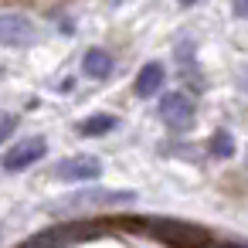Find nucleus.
<instances>
[{
  "instance_id": "1",
  "label": "nucleus",
  "mask_w": 248,
  "mask_h": 248,
  "mask_svg": "<svg viewBox=\"0 0 248 248\" xmlns=\"http://www.w3.org/2000/svg\"><path fill=\"white\" fill-rule=\"evenodd\" d=\"M38 41V24L24 14H0V48H31Z\"/></svg>"
},
{
  "instance_id": "2",
  "label": "nucleus",
  "mask_w": 248,
  "mask_h": 248,
  "mask_svg": "<svg viewBox=\"0 0 248 248\" xmlns=\"http://www.w3.org/2000/svg\"><path fill=\"white\" fill-rule=\"evenodd\" d=\"M45 153H48V143H45V136H28V140H17L7 153H4V170L7 173H21V170H28V167H34L38 160H45Z\"/></svg>"
},
{
  "instance_id": "3",
  "label": "nucleus",
  "mask_w": 248,
  "mask_h": 248,
  "mask_svg": "<svg viewBox=\"0 0 248 248\" xmlns=\"http://www.w3.org/2000/svg\"><path fill=\"white\" fill-rule=\"evenodd\" d=\"M156 112H160L163 126H170V129H187V126H194V102H190L184 92H163Z\"/></svg>"
},
{
  "instance_id": "4",
  "label": "nucleus",
  "mask_w": 248,
  "mask_h": 248,
  "mask_svg": "<svg viewBox=\"0 0 248 248\" xmlns=\"http://www.w3.org/2000/svg\"><path fill=\"white\" fill-rule=\"evenodd\" d=\"M133 201H136L133 190H82L78 197L58 204V211H68V207H78V211H85V207H116V204H133Z\"/></svg>"
},
{
  "instance_id": "5",
  "label": "nucleus",
  "mask_w": 248,
  "mask_h": 248,
  "mask_svg": "<svg viewBox=\"0 0 248 248\" xmlns=\"http://www.w3.org/2000/svg\"><path fill=\"white\" fill-rule=\"evenodd\" d=\"M99 173H102V163H99L95 156H89V153L68 156V160H62V163L55 167V177H58V180H95Z\"/></svg>"
},
{
  "instance_id": "6",
  "label": "nucleus",
  "mask_w": 248,
  "mask_h": 248,
  "mask_svg": "<svg viewBox=\"0 0 248 248\" xmlns=\"http://www.w3.org/2000/svg\"><path fill=\"white\" fill-rule=\"evenodd\" d=\"M163 82H167V68H163V62H146V65L140 68L133 89H136L140 99H153V95L163 92Z\"/></svg>"
},
{
  "instance_id": "7",
  "label": "nucleus",
  "mask_w": 248,
  "mask_h": 248,
  "mask_svg": "<svg viewBox=\"0 0 248 248\" xmlns=\"http://www.w3.org/2000/svg\"><path fill=\"white\" fill-rule=\"evenodd\" d=\"M116 72V62L106 48H89L82 55V75L85 78H95V82H106L109 75Z\"/></svg>"
},
{
  "instance_id": "8",
  "label": "nucleus",
  "mask_w": 248,
  "mask_h": 248,
  "mask_svg": "<svg viewBox=\"0 0 248 248\" xmlns=\"http://www.w3.org/2000/svg\"><path fill=\"white\" fill-rule=\"evenodd\" d=\"M109 129H116V116H109V112H99V116L78 123V133H82V136H102V133H109Z\"/></svg>"
},
{
  "instance_id": "9",
  "label": "nucleus",
  "mask_w": 248,
  "mask_h": 248,
  "mask_svg": "<svg viewBox=\"0 0 248 248\" xmlns=\"http://www.w3.org/2000/svg\"><path fill=\"white\" fill-rule=\"evenodd\" d=\"M211 153H214L217 160L234 156V140H231V133H228V129H217V133L211 136Z\"/></svg>"
},
{
  "instance_id": "10",
  "label": "nucleus",
  "mask_w": 248,
  "mask_h": 248,
  "mask_svg": "<svg viewBox=\"0 0 248 248\" xmlns=\"http://www.w3.org/2000/svg\"><path fill=\"white\" fill-rule=\"evenodd\" d=\"M14 126H17L14 116H4V119H0V140H7V136L14 133Z\"/></svg>"
},
{
  "instance_id": "11",
  "label": "nucleus",
  "mask_w": 248,
  "mask_h": 248,
  "mask_svg": "<svg viewBox=\"0 0 248 248\" xmlns=\"http://www.w3.org/2000/svg\"><path fill=\"white\" fill-rule=\"evenodd\" d=\"M234 17L248 21V0H234Z\"/></svg>"
},
{
  "instance_id": "12",
  "label": "nucleus",
  "mask_w": 248,
  "mask_h": 248,
  "mask_svg": "<svg viewBox=\"0 0 248 248\" xmlns=\"http://www.w3.org/2000/svg\"><path fill=\"white\" fill-rule=\"evenodd\" d=\"M238 82H241V89H245V92H248V65H245V68H241V72H238Z\"/></svg>"
},
{
  "instance_id": "13",
  "label": "nucleus",
  "mask_w": 248,
  "mask_h": 248,
  "mask_svg": "<svg viewBox=\"0 0 248 248\" xmlns=\"http://www.w3.org/2000/svg\"><path fill=\"white\" fill-rule=\"evenodd\" d=\"M180 4H197V0H180Z\"/></svg>"
}]
</instances>
